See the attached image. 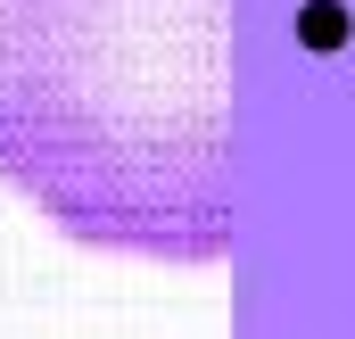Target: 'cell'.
I'll return each mask as SVG.
<instances>
[{"instance_id":"6da1fadb","label":"cell","mask_w":355,"mask_h":339,"mask_svg":"<svg viewBox=\"0 0 355 339\" xmlns=\"http://www.w3.org/2000/svg\"><path fill=\"white\" fill-rule=\"evenodd\" d=\"M0 182L67 240L232 256V0H0Z\"/></svg>"}]
</instances>
